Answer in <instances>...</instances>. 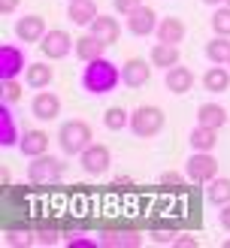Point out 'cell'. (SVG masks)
<instances>
[{"label":"cell","instance_id":"obj_1","mask_svg":"<svg viewBox=\"0 0 230 248\" xmlns=\"http://www.w3.org/2000/svg\"><path fill=\"white\" fill-rule=\"evenodd\" d=\"M121 82V67L112 64L106 55L97 58V61H88L82 70V91L91 94V97H103V94H112Z\"/></svg>","mask_w":230,"mask_h":248},{"label":"cell","instance_id":"obj_2","mask_svg":"<svg viewBox=\"0 0 230 248\" xmlns=\"http://www.w3.org/2000/svg\"><path fill=\"white\" fill-rule=\"evenodd\" d=\"M91 142H94V130H91V124L82 121V118H70L58 127V148H61V155H67V157H79Z\"/></svg>","mask_w":230,"mask_h":248},{"label":"cell","instance_id":"obj_3","mask_svg":"<svg viewBox=\"0 0 230 248\" xmlns=\"http://www.w3.org/2000/svg\"><path fill=\"white\" fill-rule=\"evenodd\" d=\"M164 109L161 106H149V103H142L137 106L130 112V133L133 136H139V140H152V136H157L164 130Z\"/></svg>","mask_w":230,"mask_h":248},{"label":"cell","instance_id":"obj_4","mask_svg":"<svg viewBox=\"0 0 230 248\" xmlns=\"http://www.w3.org/2000/svg\"><path fill=\"white\" fill-rule=\"evenodd\" d=\"M67 172V164L55 155H40V157H31L28 164V179L31 185H52V182H61Z\"/></svg>","mask_w":230,"mask_h":248},{"label":"cell","instance_id":"obj_5","mask_svg":"<svg viewBox=\"0 0 230 248\" xmlns=\"http://www.w3.org/2000/svg\"><path fill=\"white\" fill-rule=\"evenodd\" d=\"M185 172H188V182L209 185L218 176V160L212 157V152H191V157L185 160Z\"/></svg>","mask_w":230,"mask_h":248},{"label":"cell","instance_id":"obj_6","mask_svg":"<svg viewBox=\"0 0 230 248\" xmlns=\"http://www.w3.org/2000/svg\"><path fill=\"white\" fill-rule=\"evenodd\" d=\"M73 48H76V40H73L64 28L46 31V36L40 40V52H43V58H48V61L67 58V55H73Z\"/></svg>","mask_w":230,"mask_h":248},{"label":"cell","instance_id":"obj_7","mask_svg":"<svg viewBox=\"0 0 230 248\" xmlns=\"http://www.w3.org/2000/svg\"><path fill=\"white\" fill-rule=\"evenodd\" d=\"M79 167H82L85 176H103V172L112 167V152H109L103 142H91L79 155Z\"/></svg>","mask_w":230,"mask_h":248},{"label":"cell","instance_id":"obj_8","mask_svg":"<svg viewBox=\"0 0 230 248\" xmlns=\"http://www.w3.org/2000/svg\"><path fill=\"white\" fill-rule=\"evenodd\" d=\"M24 70H28V58H24L21 46H12V43L0 46V82L18 79V76H24Z\"/></svg>","mask_w":230,"mask_h":248},{"label":"cell","instance_id":"obj_9","mask_svg":"<svg viewBox=\"0 0 230 248\" xmlns=\"http://www.w3.org/2000/svg\"><path fill=\"white\" fill-rule=\"evenodd\" d=\"M46 31H48V28H46V18L40 16V12H28V16L15 18V28H12L15 40L24 43V46H31V43L40 46V40L46 36Z\"/></svg>","mask_w":230,"mask_h":248},{"label":"cell","instance_id":"obj_10","mask_svg":"<svg viewBox=\"0 0 230 248\" xmlns=\"http://www.w3.org/2000/svg\"><path fill=\"white\" fill-rule=\"evenodd\" d=\"M152 61L145 58H127L124 64H121V82L127 85V88H145L152 79Z\"/></svg>","mask_w":230,"mask_h":248},{"label":"cell","instance_id":"obj_11","mask_svg":"<svg viewBox=\"0 0 230 248\" xmlns=\"http://www.w3.org/2000/svg\"><path fill=\"white\" fill-rule=\"evenodd\" d=\"M127 18V33L130 36H152L154 31H157V21H161V18H157V12L152 9V6H137V9H133L130 12V16H124Z\"/></svg>","mask_w":230,"mask_h":248},{"label":"cell","instance_id":"obj_12","mask_svg":"<svg viewBox=\"0 0 230 248\" xmlns=\"http://www.w3.org/2000/svg\"><path fill=\"white\" fill-rule=\"evenodd\" d=\"M31 112L36 121H55L61 115V97L55 91H36V97L31 100Z\"/></svg>","mask_w":230,"mask_h":248},{"label":"cell","instance_id":"obj_13","mask_svg":"<svg viewBox=\"0 0 230 248\" xmlns=\"http://www.w3.org/2000/svg\"><path fill=\"white\" fill-rule=\"evenodd\" d=\"M48 145H52V136H48L46 130L33 127V130H24L21 140H18V152L24 157H40V155H48Z\"/></svg>","mask_w":230,"mask_h":248},{"label":"cell","instance_id":"obj_14","mask_svg":"<svg viewBox=\"0 0 230 248\" xmlns=\"http://www.w3.org/2000/svg\"><path fill=\"white\" fill-rule=\"evenodd\" d=\"M164 88H167L169 94H176V97L188 94V91L194 88V73H191L188 67H182V64L164 70Z\"/></svg>","mask_w":230,"mask_h":248},{"label":"cell","instance_id":"obj_15","mask_svg":"<svg viewBox=\"0 0 230 248\" xmlns=\"http://www.w3.org/2000/svg\"><path fill=\"white\" fill-rule=\"evenodd\" d=\"M88 31H91L94 36H100L106 46H115V43L121 40V24H118V18H115V16H106V12H100V16L88 24Z\"/></svg>","mask_w":230,"mask_h":248},{"label":"cell","instance_id":"obj_16","mask_svg":"<svg viewBox=\"0 0 230 248\" xmlns=\"http://www.w3.org/2000/svg\"><path fill=\"white\" fill-rule=\"evenodd\" d=\"M97 239H100V248H139L145 242L137 230H103Z\"/></svg>","mask_w":230,"mask_h":248},{"label":"cell","instance_id":"obj_17","mask_svg":"<svg viewBox=\"0 0 230 248\" xmlns=\"http://www.w3.org/2000/svg\"><path fill=\"white\" fill-rule=\"evenodd\" d=\"M97 16H100V9H97L94 0H70L67 3V18L76 24V28H88Z\"/></svg>","mask_w":230,"mask_h":248},{"label":"cell","instance_id":"obj_18","mask_svg":"<svg viewBox=\"0 0 230 248\" xmlns=\"http://www.w3.org/2000/svg\"><path fill=\"white\" fill-rule=\"evenodd\" d=\"M21 133L15 127V115H12L9 103H0V145L3 148H18Z\"/></svg>","mask_w":230,"mask_h":248},{"label":"cell","instance_id":"obj_19","mask_svg":"<svg viewBox=\"0 0 230 248\" xmlns=\"http://www.w3.org/2000/svg\"><path fill=\"white\" fill-rule=\"evenodd\" d=\"M203 88L209 91L212 97L224 94V91L230 88V67H227V64H212L209 70L203 73Z\"/></svg>","mask_w":230,"mask_h":248},{"label":"cell","instance_id":"obj_20","mask_svg":"<svg viewBox=\"0 0 230 248\" xmlns=\"http://www.w3.org/2000/svg\"><path fill=\"white\" fill-rule=\"evenodd\" d=\"M185 33H188V28H185V21H182L179 16L161 18V21H157V31H154L157 43H176V46L185 40Z\"/></svg>","mask_w":230,"mask_h":248},{"label":"cell","instance_id":"obj_21","mask_svg":"<svg viewBox=\"0 0 230 248\" xmlns=\"http://www.w3.org/2000/svg\"><path fill=\"white\" fill-rule=\"evenodd\" d=\"M52 79H55V70L48 67L46 61H33V64H28V70H24V85H28V88H33V91L48 88V85H52Z\"/></svg>","mask_w":230,"mask_h":248},{"label":"cell","instance_id":"obj_22","mask_svg":"<svg viewBox=\"0 0 230 248\" xmlns=\"http://www.w3.org/2000/svg\"><path fill=\"white\" fill-rule=\"evenodd\" d=\"M149 61H152L154 70H169V67H176L179 61H182V52H179L176 43H154Z\"/></svg>","mask_w":230,"mask_h":248},{"label":"cell","instance_id":"obj_23","mask_svg":"<svg viewBox=\"0 0 230 248\" xmlns=\"http://www.w3.org/2000/svg\"><path fill=\"white\" fill-rule=\"evenodd\" d=\"M103 48H106V43L100 40V36H94L91 31L88 33H82L79 40H76V48H73V55H76L79 61H97V58H103Z\"/></svg>","mask_w":230,"mask_h":248},{"label":"cell","instance_id":"obj_24","mask_svg":"<svg viewBox=\"0 0 230 248\" xmlns=\"http://www.w3.org/2000/svg\"><path fill=\"white\" fill-rule=\"evenodd\" d=\"M227 118H230V115H227V109H224L221 103H215V100L197 106V124H206V127L221 130L224 124H227Z\"/></svg>","mask_w":230,"mask_h":248},{"label":"cell","instance_id":"obj_25","mask_svg":"<svg viewBox=\"0 0 230 248\" xmlns=\"http://www.w3.org/2000/svg\"><path fill=\"white\" fill-rule=\"evenodd\" d=\"M188 145H191V152H212L218 145V130L206 127V124H197V127L188 133Z\"/></svg>","mask_w":230,"mask_h":248},{"label":"cell","instance_id":"obj_26","mask_svg":"<svg viewBox=\"0 0 230 248\" xmlns=\"http://www.w3.org/2000/svg\"><path fill=\"white\" fill-rule=\"evenodd\" d=\"M206 200H209L215 209H221L230 203V179L224 176H215L209 185H206Z\"/></svg>","mask_w":230,"mask_h":248},{"label":"cell","instance_id":"obj_27","mask_svg":"<svg viewBox=\"0 0 230 248\" xmlns=\"http://www.w3.org/2000/svg\"><path fill=\"white\" fill-rule=\"evenodd\" d=\"M206 61H209V64H227L230 61V36H212L209 43H206Z\"/></svg>","mask_w":230,"mask_h":248},{"label":"cell","instance_id":"obj_28","mask_svg":"<svg viewBox=\"0 0 230 248\" xmlns=\"http://www.w3.org/2000/svg\"><path fill=\"white\" fill-rule=\"evenodd\" d=\"M103 127L109 133H118V130H127L130 127V112L124 106H109L103 112Z\"/></svg>","mask_w":230,"mask_h":248},{"label":"cell","instance_id":"obj_29","mask_svg":"<svg viewBox=\"0 0 230 248\" xmlns=\"http://www.w3.org/2000/svg\"><path fill=\"white\" fill-rule=\"evenodd\" d=\"M3 245L6 248H31V245H36V233H31V230H6L3 233Z\"/></svg>","mask_w":230,"mask_h":248},{"label":"cell","instance_id":"obj_30","mask_svg":"<svg viewBox=\"0 0 230 248\" xmlns=\"http://www.w3.org/2000/svg\"><path fill=\"white\" fill-rule=\"evenodd\" d=\"M209 24H212V31H215L218 36H230V6H227V3L215 6Z\"/></svg>","mask_w":230,"mask_h":248},{"label":"cell","instance_id":"obj_31","mask_svg":"<svg viewBox=\"0 0 230 248\" xmlns=\"http://www.w3.org/2000/svg\"><path fill=\"white\" fill-rule=\"evenodd\" d=\"M0 85H3V103H9V106H15V103L21 100L24 82H18V79H3V82H0Z\"/></svg>","mask_w":230,"mask_h":248},{"label":"cell","instance_id":"obj_32","mask_svg":"<svg viewBox=\"0 0 230 248\" xmlns=\"http://www.w3.org/2000/svg\"><path fill=\"white\" fill-rule=\"evenodd\" d=\"M157 182L164 185V188H182V185L188 182V172H179V170H167L157 176Z\"/></svg>","mask_w":230,"mask_h":248},{"label":"cell","instance_id":"obj_33","mask_svg":"<svg viewBox=\"0 0 230 248\" xmlns=\"http://www.w3.org/2000/svg\"><path fill=\"white\" fill-rule=\"evenodd\" d=\"M67 248H97L100 245V239H91V236H85V233H70V236L64 239Z\"/></svg>","mask_w":230,"mask_h":248},{"label":"cell","instance_id":"obj_34","mask_svg":"<svg viewBox=\"0 0 230 248\" xmlns=\"http://www.w3.org/2000/svg\"><path fill=\"white\" fill-rule=\"evenodd\" d=\"M36 233V245H58L61 242V233L55 230V227H40V230H33Z\"/></svg>","mask_w":230,"mask_h":248},{"label":"cell","instance_id":"obj_35","mask_svg":"<svg viewBox=\"0 0 230 248\" xmlns=\"http://www.w3.org/2000/svg\"><path fill=\"white\" fill-rule=\"evenodd\" d=\"M179 233L176 230H152V242L154 245H173Z\"/></svg>","mask_w":230,"mask_h":248},{"label":"cell","instance_id":"obj_36","mask_svg":"<svg viewBox=\"0 0 230 248\" xmlns=\"http://www.w3.org/2000/svg\"><path fill=\"white\" fill-rule=\"evenodd\" d=\"M112 6H115L118 16H130L137 6H142V0H112Z\"/></svg>","mask_w":230,"mask_h":248},{"label":"cell","instance_id":"obj_37","mask_svg":"<svg viewBox=\"0 0 230 248\" xmlns=\"http://www.w3.org/2000/svg\"><path fill=\"white\" fill-rule=\"evenodd\" d=\"M18 6H21V0H0V16H12V12H18Z\"/></svg>","mask_w":230,"mask_h":248},{"label":"cell","instance_id":"obj_38","mask_svg":"<svg viewBox=\"0 0 230 248\" xmlns=\"http://www.w3.org/2000/svg\"><path fill=\"white\" fill-rule=\"evenodd\" d=\"M218 227H221L224 233H230V203L221 206V212H218Z\"/></svg>","mask_w":230,"mask_h":248},{"label":"cell","instance_id":"obj_39","mask_svg":"<svg viewBox=\"0 0 230 248\" xmlns=\"http://www.w3.org/2000/svg\"><path fill=\"white\" fill-rule=\"evenodd\" d=\"M173 248H197V239L188 236V233H179L176 242H173Z\"/></svg>","mask_w":230,"mask_h":248},{"label":"cell","instance_id":"obj_40","mask_svg":"<svg viewBox=\"0 0 230 248\" xmlns=\"http://www.w3.org/2000/svg\"><path fill=\"white\" fill-rule=\"evenodd\" d=\"M130 182H133L130 176H118V179H115V185H130Z\"/></svg>","mask_w":230,"mask_h":248},{"label":"cell","instance_id":"obj_41","mask_svg":"<svg viewBox=\"0 0 230 248\" xmlns=\"http://www.w3.org/2000/svg\"><path fill=\"white\" fill-rule=\"evenodd\" d=\"M200 3H206V6H221L224 0H200Z\"/></svg>","mask_w":230,"mask_h":248},{"label":"cell","instance_id":"obj_42","mask_svg":"<svg viewBox=\"0 0 230 248\" xmlns=\"http://www.w3.org/2000/svg\"><path fill=\"white\" fill-rule=\"evenodd\" d=\"M221 245H224V248H230V239H224V242H221Z\"/></svg>","mask_w":230,"mask_h":248},{"label":"cell","instance_id":"obj_43","mask_svg":"<svg viewBox=\"0 0 230 248\" xmlns=\"http://www.w3.org/2000/svg\"><path fill=\"white\" fill-rule=\"evenodd\" d=\"M224 3H227V6H230V0H224Z\"/></svg>","mask_w":230,"mask_h":248},{"label":"cell","instance_id":"obj_44","mask_svg":"<svg viewBox=\"0 0 230 248\" xmlns=\"http://www.w3.org/2000/svg\"><path fill=\"white\" fill-rule=\"evenodd\" d=\"M227 67H230V61H227Z\"/></svg>","mask_w":230,"mask_h":248},{"label":"cell","instance_id":"obj_45","mask_svg":"<svg viewBox=\"0 0 230 248\" xmlns=\"http://www.w3.org/2000/svg\"><path fill=\"white\" fill-rule=\"evenodd\" d=\"M67 3H70V0H67Z\"/></svg>","mask_w":230,"mask_h":248}]
</instances>
